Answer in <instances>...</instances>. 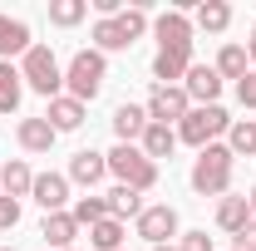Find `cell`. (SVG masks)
<instances>
[{"label":"cell","instance_id":"f1b7e54d","mask_svg":"<svg viewBox=\"0 0 256 251\" xmlns=\"http://www.w3.org/2000/svg\"><path fill=\"white\" fill-rule=\"evenodd\" d=\"M69 217L79 222V226H94V222L108 217V202H104V197H79V202L69 207Z\"/></svg>","mask_w":256,"mask_h":251},{"label":"cell","instance_id":"4dcf8cb0","mask_svg":"<svg viewBox=\"0 0 256 251\" xmlns=\"http://www.w3.org/2000/svg\"><path fill=\"white\" fill-rule=\"evenodd\" d=\"M236 98H242V108H256V69H246V79L236 84Z\"/></svg>","mask_w":256,"mask_h":251},{"label":"cell","instance_id":"484cf974","mask_svg":"<svg viewBox=\"0 0 256 251\" xmlns=\"http://www.w3.org/2000/svg\"><path fill=\"white\" fill-rule=\"evenodd\" d=\"M246 64H252V60H246V44H222L212 69L222 74V84H226V79H236V84H242V79H246Z\"/></svg>","mask_w":256,"mask_h":251},{"label":"cell","instance_id":"ba28073f","mask_svg":"<svg viewBox=\"0 0 256 251\" xmlns=\"http://www.w3.org/2000/svg\"><path fill=\"white\" fill-rule=\"evenodd\" d=\"M143 108H148L153 124H168V128H172V124H182V118L192 114V98L182 94V84H153V94H148Z\"/></svg>","mask_w":256,"mask_h":251},{"label":"cell","instance_id":"83f0119b","mask_svg":"<svg viewBox=\"0 0 256 251\" xmlns=\"http://www.w3.org/2000/svg\"><path fill=\"white\" fill-rule=\"evenodd\" d=\"M84 15H89L84 0H50V25H60V30H74Z\"/></svg>","mask_w":256,"mask_h":251},{"label":"cell","instance_id":"9a60e30c","mask_svg":"<svg viewBox=\"0 0 256 251\" xmlns=\"http://www.w3.org/2000/svg\"><path fill=\"white\" fill-rule=\"evenodd\" d=\"M84 114H89V104H79V98H69V94L50 98V108H44V118H50L54 133H74V128L84 124Z\"/></svg>","mask_w":256,"mask_h":251},{"label":"cell","instance_id":"ffe728a7","mask_svg":"<svg viewBox=\"0 0 256 251\" xmlns=\"http://www.w3.org/2000/svg\"><path fill=\"white\" fill-rule=\"evenodd\" d=\"M30 188H34V172H30V162H25V158H10V162L0 168V192L20 202V197H30Z\"/></svg>","mask_w":256,"mask_h":251},{"label":"cell","instance_id":"8992f818","mask_svg":"<svg viewBox=\"0 0 256 251\" xmlns=\"http://www.w3.org/2000/svg\"><path fill=\"white\" fill-rule=\"evenodd\" d=\"M226 128H232V114H226L222 104H207V108H192L188 118L178 124V143H192L197 153L207 148V143H217Z\"/></svg>","mask_w":256,"mask_h":251},{"label":"cell","instance_id":"30bf717a","mask_svg":"<svg viewBox=\"0 0 256 251\" xmlns=\"http://www.w3.org/2000/svg\"><path fill=\"white\" fill-rule=\"evenodd\" d=\"M182 94L192 98V108H207V104H217V98H222V74H217L212 64H192L188 79H182Z\"/></svg>","mask_w":256,"mask_h":251},{"label":"cell","instance_id":"277c9868","mask_svg":"<svg viewBox=\"0 0 256 251\" xmlns=\"http://www.w3.org/2000/svg\"><path fill=\"white\" fill-rule=\"evenodd\" d=\"M20 79H25V89H34L40 98H60L64 94V69H60V60H54L50 44H30V50H25Z\"/></svg>","mask_w":256,"mask_h":251},{"label":"cell","instance_id":"d590c367","mask_svg":"<svg viewBox=\"0 0 256 251\" xmlns=\"http://www.w3.org/2000/svg\"><path fill=\"white\" fill-rule=\"evenodd\" d=\"M153 251H178V242H172V246H153Z\"/></svg>","mask_w":256,"mask_h":251},{"label":"cell","instance_id":"d4e9b609","mask_svg":"<svg viewBox=\"0 0 256 251\" xmlns=\"http://www.w3.org/2000/svg\"><path fill=\"white\" fill-rule=\"evenodd\" d=\"M124 236H128V226L118 217H104L89 226V246L94 251H124Z\"/></svg>","mask_w":256,"mask_h":251},{"label":"cell","instance_id":"5bb4252c","mask_svg":"<svg viewBox=\"0 0 256 251\" xmlns=\"http://www.w3.org/2000/svg\"><path fill=\"white\" fill-rule=\"evenodd\" d=\"M40 236H44V246H50V251H74L79 222L69 217V212H50V217L40 222Z\"/></svg>","mask_w":256,"mask_h":251},{"label":"cell","instance_id":"4fadbf2b","mask_svg":"<svg viewBox=\"0 0 256 251\" xmlns=\"http://www.w3.org/2000/svg\"><path fill=\"white\" fill-rule=\"evenodd\" d=\"M54 138H60V133L50 128L44 114H40V118H20V124H15V143H20L25 153H50V148H54Z\"/></svg>","mask_w":256,"mask_h":251},{"label":"cell","instance_id":"1f68e13d","mask_svg":"<svg viewBox=\"0 0 256 251\" xmlns=\"http://www.w3.org/2000/svg\"><path fill=\"white\" fill-rule=\"evenodd\" d=\"M15 222H20V202L0 192V232H5V226H15Z\"/></svg>","mask_w":256,"mask_h":251},{"label":"cell","instance_id":"cb8c5ba5","mask_svg":"<svg viewBox=\"0 0 256 251\" xmlns=\"http://www.w3.org/2000/svg\"><path fill=\"white\" fill-rule=\"evenodd\" d=\"M25 98V79H20V64H5L0 60V114H15Z\"/></svg>","mask_w":256,"mask_h":251},{"label":"cell","instance_id":"44dd1931","mask_svg":"<svg viewBox=\"0 0 256 251\" xmlns=\"http://www.w3.org/2000/svg\"><path fill=\"white\" fill-rule=\"evenodd\" d=\"M138 148H143V158H172V148H178V128H168V124H148L143 128V138H138Z\"/></svg>","mask_w":256,"mask_h":251},{"label":"cell","instance_id":"4316f807","mask_svg":"<svg viewBox=\"0 0 256 251\" xmlns=\"http://www.w3.org/2000/svg\"><path fill=\"white\" fill-rule=\"evenodd\" d=\"M226 148H232V158H256V118H232Z\"/></svg>","mask_w":256,"mask_h":251},{"label":"cell","instance_id":"ac0fdd59","mask_svg":"<svg viewBox=\"0 0 256 251\" xmlns=\"http://www.w3.org/2000/svg\"><path fill=\"white\" fill-rule=\"evenodd\" d=\"M252 222H256V217H252V202H246V197H232V192H226L222 202H217V226H222V232L242 236Z\"/></svg>","mask_w":256,"mask_h":251},{"label":"cell","instance_id":"8d00e7d4","mask_svg":"<svg viewBox=\"0 0 256 251\" xmlns=\"http://www.w3.org/2000/svg\"><path fill=\"white\" fill-rule=\"evenodd\" d=\"M0 251H15V246H0Z\"/></svg>","mask_w":256,"mask_h":251},{"label":"cell","instance_id":"2e32d148","mask_svg":"<svg viewBox=\"0 0 256 251\" xmlns=\"http://www.w3.org/2000/svg\"><path fill=\"white\" fill-rule=\"evenodd\" d=\"M192 69V50H158L153 54V79L158 84H182Z\"/></svg>","mask_w":256,"mask_h":251},{"label":"cell","instance_id":"e0dca14e","mask_svg":"<svg viewBox=\"0 0 256 251\" xmlns=\"http://www.w3.org/2000/svg\"><path fill=\"white\" fill-rule=\"evenodd\" d=\"M148 124H153V118H148L143 104H118V108H114V133H118V143H138Z\"/></svg>","mask_w":256,"mask_h":251},{"label":"cell","instance_id":"52a82bcc","mask_svg":"<svg viewBox=\"0 0 256 251\" xmlns=\"http://www.w3.org/2000/svg\"><path fill=\"white\" fill-rule=\"evenodd\" d=\"M178 226H182L178 222V207H168V202H153V207L138 212V236L148 246H172V236H182Z\"/></svg>","mask_w":256,"mask_h":251},{"label":"cell","instance_id":"9c48e42d","mask_svg":"<svg viewBox=\"0 0 256 251\" xmlns=\"http://www.w3.org/2000/svg\"><path fill=\"white\" fill-rule=\"evenodd\" d=\"M153 34H158V50H192V15L182 10H162L158 20H153Z\"/></svg>","mask_w":256,"mask_h":251},{"label":"cell","instance_id":"7c38bea8","mask_svg":"<svg viewBox=\"0 0 256 251\" xmlns=\"http://www.w3.org/2000/svg\"><path fill=\"white\" fill-rule=\"evenodd\" d=\"M69 182H79V188H89L94 192L104 178H108V158L104 153H94V148H79V153L69 158V172H64Z\"/></svg>","mask_w":256,"mask_h":251},{"label":"cell","instance_id":"3957f363","mask_svg":"<svg viewBox=\"0 0 256 251\" xmlns=\"http://www.w3.org/2000/svg\"><path fill=\"white\" fill-rule=\"evenodd\" d=\"M232 168H236V158L226 143H207L197 162H192V192H202V197H226L232 192Z\"/></svg>","mask_w":256,"mask_h":251},{"label":"cell","instance_id":"e575fe53","mask_svg":"<svg viewBox=\"0 0 256 251\" xmlns=\"http://www.w3.org/2000/svg\"><path fill=\"white\" fill-rule=\"evenodd\" d=\"M246 202H252V217H256V188H252V197H246Z\"/></svg>","mask_w":256,"mask_h":251},{"label":"cell","instance_id":"7402d4cb","mask_svg":"<svg viewBox=\"0 0 256 251\" xmlns=\"http://www.w3.org/2000/svg\"><path fill=\"white\" fill-rule=\"evenodd\" d=\"M232 25V5L226 0H202L197 15H192V30H207V34H222Z\"/></svg>","mask_w":256,"mask_h":251},{"label":"cell","instance_id":"d6a6232c","mask_svg":"<svg viewBox=\"0 0 256 251\" xmlns=\"http://www.w3.org/2000/svg\"><path fill=\"white\" fill-rule=\"evenodd\" d=\"M236 251H256V222L242 232V236H236Z\"/></svg>","mask_w":256,"mask_h":251},{"label":"cell","instance_id":"8fae6325","mask_svg":"<svg viewBox=\"0 0 256 251\" xmlns=\"http://www.w3.org/2000/svg\"><path fill=\"white\" fill-rule=\"evenodd\" d=\"M30 197L44 207V217H50V212H69V178H64V172H34Z\"/></svg>","mask_w":256,"mask_h":251},{"label":"cell","instance_id":"5b68a950","mask_svg":"<svg viewBox=\"0 0 256 251\" xmlns=\"http://www.w3.org/2000/svg\"><path fill=\"white\" fill-rule=\"evenodd\" d=\"M104 158H108V172H114L124 188H133V192L158 188V162H153V158H143L138 143H118L114 153H104Z\"/></svg>","mask_w":256,"mask_h":251},{"label":"cell","instance_id":"836d02e7","mask_svg":"<svg viewBox=\"0 0 256 251\" xmlns=\"http://www.w3.org/2000/svg\"><path fill=\"white\" fill-rule=\"evenodd\" d=\"M246 60L256 64V30H252V44H246Z\"/></svg>","mask_w":256,"mask_h":251},{"label":"cell","instance_id":"7a4b0ae2","mask_svg":"<svg viewBox=\"0 0 256 251\" xmlns=\"http://www.w3.org/2000/svg\"><path fill=\"white\" fill-rule=\"evenodd\" d=\"M104 79H108V54H98V50H74L69 54V64H64V94L69 98L94 104Z\"/></svg>","mask_w":256,"mask_h":251},{"label":"cell","instance_id":"6da1fadb","mask_svg":"<svg viewBox=\"0 0 256 251\" xmlns=\"http://www.w3.org/2000/svg\"><path fill=\"white\" fill-rule=\"evenodd\" d=\"M143 30H148V10H143V5H128L114 20H94L89 40H94L98 54H118V50H133V44L143 40Z\"/></svg>","mask_w":256,"mask_h":251},{"label":"cell","instance_id":"603a6c76","mask_svg":"<svg viewBox=\"0 0 256 251\" xmlns=\"http://www.w3.org/2000/svg\"><path fill=\"white\" fill-rule=\"evenodd\" d=\"M104 202H108V217H118V222H138V212H143V192H133V188H124V182H118V188H108L104 192Z\"/></svg>","mask_w":256,"mask_h":251},{"label":"cell","instance_id":"f546056e","mask_svg":"<svg viewBox=\"0 0 256 251\" xmlns=\"http://www.w3.org/2000/svg\"><path fill=\"white\" fill-rule=\"evenodd\" d=\"M178 251H212V236L207 232H182L178 236Z\"/></svg>","mask_w":256,"mask_h":251},{"label":"cell","instance_id":"d6986e66","mask_svg":"<svg viewBox=\"0 0 256 251\" xmlns=\"http://www.w3.org/2000/svg\"><path fill=\"white\" fill-rule=\"evenodd\" d=\"M34 40H30V25L25 20H10V15H0V60L10 64L15 54L25 60V50H30Z\"/></svg>","mask_w":256,"mask_h":251}]
</instances>
